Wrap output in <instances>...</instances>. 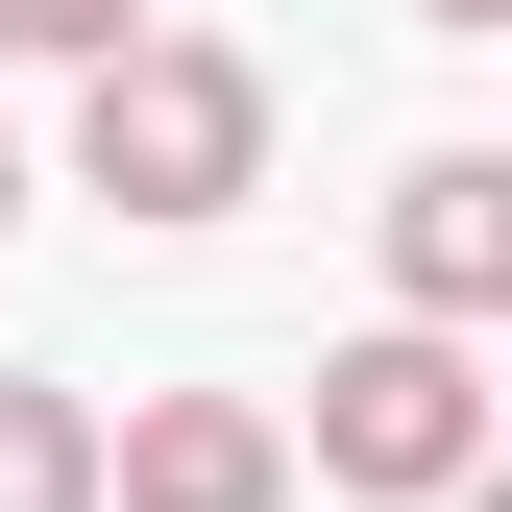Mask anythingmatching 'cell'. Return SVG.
Segmentation results:
<instances>
[{
	"mask_svg": "<svg viewBox=\"0 0 512 512\" xmlns=\"http://www.w3.org/2000/svg\"><path fill=\"white\" fill-rule=\"evenodd\" d=\"M317 464H342V488H464L488 464V366H464V317H366V342L342 366H317Z\"/></svg>",
	"mask_w": 512,
	"mask_h": 512,
	"instance_id": "2",
	"label": "cell"
},
{
	"mask_svg": "<svg viewBox=\"0 0 512 512\" xmlns=\"http://www.w3.org/2000/svg\"><path fill=\"white\" fill-rule=\"evenodd\" d=\"M98 512H293V415H244V391H147L98 439Z\"/></svg>",
	"mask_w": 512,
	"mask_h": 512,
	"instance_id": "3",
	"label": "cell"
},
{
	"mask_svg": "<svg viewBox=\"0 0 512 512\" xmlns=\"http://www.w3.org/2000/svg\"><path fill=\"white\" fill-rule=\"evenodd\" d=\"M0 220H25V147H0Z\"/></svg>",
	"mask_w": 512,
	"mask_h": 512,
	"instance_id": "8",
	"label": "cell"
},
{
	"mask_svg": "<svg viewBox=\"0 0 512 512\" xmlns=\"http://www.w3.org/2000/svg\"><path fill=\"white\" fill-rule=\"evenodd\" d=\"M415 25H512V0H415Z\"/></svg>",
	"mask_w": 512,
	"mask_h": 512,
	"instance_id": "7",
	"label": "cell"
},
{
	"mask_svg": "<svg viewBox=\"0 0 512 512\" xmlns=\"http://www.w3.org/2000/svg\"><path fill=\"white\" fill-rule=\"evenodd\" d=\"M147 0H0V49H122Z\"/></svg>",
	"mask_w": 512,
	"mask_h": 512,
	"instance_id": "6",
	"label": "cell"
},
{
	"mask_svg": "<svg viewBox=\"0 0 512 512\" xmlns=\"http://www.w3.org/2000/svg\"><path fill=\"white\" fill-rule=\"evenodd\" d=\"M74 171L122 220H220L244 171H269V74H244L220 25H122V49H74Z\"/></svg>",
	"mask_w": 512,
	"mask_h": 512,
	"instance_id": "1",
	"label": "cell"
},
{
	"mask_svg": "<svg viewBox=\"0 0 512 512\" xmlns=\"http://www.w3.org/2000/svg\"><path fill=\"white\" fill-rule=\"evenodd\" d=\"M391 293L415 317H512V147H415L391 171Z\"/></svg>",
	"mask_w": 512,
	"mask_h": 512,
	"instance_id": "4",
	"label": "cell"
},
{
	"mask_svg": "<svg viewBox=\"0 0 512 512\" xmlns=\"http://www.w3.org/2000/svg\"><path fill=\"white\" fill-rule=\"evenodd\" d=\"M0 512H98V415L49 366H0Z\"/></svg>",
	"mask_w": 512,
	"mask_h": 512,
	"instance_id": "5",
	"label": "cell"
}]
</instances>
